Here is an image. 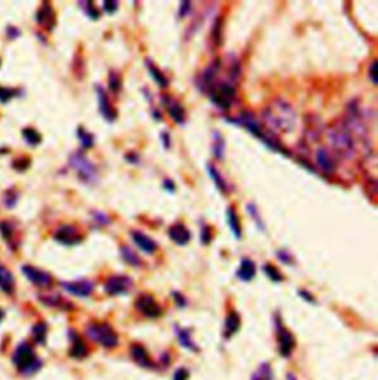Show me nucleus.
<instances>
[{"mask_svg": "<svg viewBox=\"0 0 378 380\" xmlns=\"http://www.w3.org/2000/svg\"><path fill=\"white\" fill-rule=\"evenodd\" d=\"M263 122L269 129V133H288L292 132L297 123V114L294 108L284 99L272 101L262 112Z\"/></svg>", "mask_w": 378, "mask_h": 380, "instance_id": "1", "label": "nucleus"}, {"mask_svg": "<svg viewBox=\"0 0 378 380\" xmlns=\"http://www.w3.org/2000/svg\"><path fill=\"white\" fill-rule=\"evenodd\" d=\"M328 141L334 153L344 160L355 159L356 154V141L353 139L352 133L346 127L344 122H335L332 126L328 129Z\"/></svg>", "mask_w": 378, "mask_h": 380, "instance_id": "2", "label": "nucleus"}, {"mask_svg": "<svg viewBox=\"0 0 378 380\" xmlns=\"http://www.w3.org/2000/svg\"><path fill=\"white\" fill-rule=\"evenodd\" d=\"M70 164L72 166V169L75 170L78 179L83 183L88 185H95L99 176H98V170L95 167V164L90 162L89 159L81 154V153H74L70 157Z\"/></svg>", "mask_w": 378, "mask_h": 380, "instance_id": "3", "label": "nucleus"}, {"mask_svg": "<svg viewBox=\"0 0 378 380\" xmlns=\"http://www.w3.org/2000/svg\"><path fill=\"white\" fill-rule=\"evenodd\" d=\"M210 99L220 109H229L234 104L235 86L231 83H219L213 85L210 89Z\"/></svg>", "mask_w": 378, "mask_h": 380, "instance_id": "4", "label": "nucleus"}, {"mask_svg": "<svg viewBox=\"0 0 378 380\" xmlns=\"http://www.w3.org/2000/svg\"><path fill=\"white\" fill-rule=\"evenodd\" d=\"M88 334L92 340H96L105 348H114L118 344V337L115 331L108 324H90L88 327Z\"/></svg>", "mask_w": 378, "mask_h": 380, "instance_id": "5", "label": "nucleus"}, {"mask_svg": "<svg viewBox=\"0 0 378 380\" xmlns=\"http://www.w3.org/2000/svg\"><path fill=\"white\" fill-rule=\"evenodd\" d=\"M14 362L17 364L19 370L22 371H30V368L36 364V355L31 346L27 344L19 345L14 354Z\"/></svg>", "mask_w": 378, "mask_h": 380, "instance_id": "6", "label": "nucleus"}, {"mask_svg": "<svg viewBox=\"0 0 378 380\" xmlns=\"http://www.w3.org/2000/svg\"><path fill=\"white\" fill-rule=\"evenodd\" d=\"M136 308L148 318H157L162 314L161 307L155 302V299L149 294H141L136 300Z\"/></svg>", "mask_w": 378, "mask_h": 380, "instance_id": "7", "label": "nucleus"}, {"mask_svg": "<svg viewBox=\"0 0 378 380\" xmlns=\"http://www.w3.org/2000/svg\"><path fill=\"white\" fill-rule=\"evenodd\" d=\"M133 281L126 275H112L105 281V291L111 296L123 294L127 290H130Z\"/></svg>", "mask_w": 378, "mask_h": 380, "instance_id": "8", "label": "nucleus"}, {"mask_svg": "<svg viewBox=\"0 0 378 380\" xmlns=\"http://www.w3.org/2000/svg\"><path fill=\"white\" fill-rule=\"evenodd\" d=\"M55 240L64 246H75L78 243H81V236L77 233V230L71 226V225H64L59 226L55 233Z\"/></svg>", "mask_w": 378, "mask_h": 380, "instance_id": "9", "label": "nucleus"}, {"mask_svg": "<svg viewBox=\"0 0 378 380\" xmlns=\"http://www.w3.org/2000/svg\"><path fill=\"white\" fill-rule=\"evenodd\" d=\"M96 93H98V101H99V111L102 114V117L108 122L112 123L117 119V111L114 108V105L111 104V101L108 99L107 92L102 89V86L96 85Z\"/></svg>", "mask_w": 378, "mask_h": 380, "instance_id": "10", "label": "nucleus"}, {"mask_svg": "<svg viewBox=\"0 0 378 380\" xmlns=\"http://www.w3.org/2000/svg\"><path fill=\"white\" fill-rule=\"evenodd\" d=\"M22 272L25 274V277L38 287H49L52 284V277L45 271H40L33 267H22Z\"/></svg>", "mask_w": 378, "mask_h": 380, "instance_id": "11", "label": "nucleus"}, {"mask_svg": "<svg viewBox=\"0 0 378 380\" xmlns=\"http://www.w3.org/2000/svg\"><path fill=\"white\" fill-rule=\"evenodd\" d=\"M316 163H318V167L321 169V172L325 173V175H334L335 172V160L331 157L329 151L321 146L318 148L316 151Z\"/></svg>", "mask_w": 378, "mask_h": 380, "instance_id": "12", "label": "nucleus"}, {"mask_svg": "<svg viewBox=\"0 0 378 380\" xmlns=\"http://www.w3.org/2000/svg\"><path fill=\"white\" fill-rule=\"evenodd\" d=\"M62 287L74 296L88 297L93 291V283L89 280H78V281H72V283H62Z\"/></svg>", "mask_w": 378, "mask_h": 380, "instance_id": "13", "label": "nucleus"}, {"mask_svg": "<svg viewBox=\"0 0 378 380\" xmlns=\"http://www.w3.org/2000/svg\"><path fill=\"white\" fill-rule=\"evenodd\" d=\"M130 236H132V240H133V243L146 254H152L155 253V250L158 249V244L151 238V237H148L144 233H141V231H132L130 233Z\"/></svg>", "mask_w": 378, "mask_h": 380, "instance_id": "14", "label": "nucleus"}, {"mask_svg": "<svg viewBox=\"0 0 378 380\" xmlns=\"http://www.w3.org/2000/svg\"><path fill=\"white\" fill-rule=\"evenodd\" d=\"M169 237L178 246H186L191 241V233L183 223H175L169 228Z\"/></svg>", "mask_w": 378, "mask_h": 380, "instance_id": "15", "label": "nucleus"}, {"mask_svg": "<svg viewBox=\"0 0 378 380\" xmlns=\"http://www.w3.org/2000/svg\"><path fill=\"white\" fill-rule=\"evenodd\" d=\"M162 104L167 105V112L173 119L175 123H178V125H183L185 123L186 114H185V109H183V107L180 104L175 102V101H170V99H162Z\"/></svg>", "mask_w": 378, "mask_h": 380, "instance_id": "16", "label": "nucleus"}, {"mask_svg": "<svg viewBox=\"0 0 378 380\" xmlns=\"http://www.w3.org/2000/svg\"><path fill=\"white\" fill-rule=\"evenodd\" d=\"M37 22L41 25H48V28H52L55 25V14L52 6L46 2L41 5V8L38 9L37 14Z\"/></svg>", "mask_w": 378, "mask_h": 380, "instance_id": "17", "label": "nucleus"}, {"mask_svg": "<svg viewBox=\"0 0 378 380\" xmlns=\"http://www.w3.org/2000/svg\"><path fill=\"white\" fill-rule=\"evenodd\" d=\"M254 275H256V265H254V262H253L251 259H248V257H244L241 260L239 270L236 271V277L239 280H242V281H251L253 278H254Z\"/></svg>", "mask_w": 378, "mask_h": 380, "instance_id": "18", "label": "nucleus"}, {"mask_svg": "<svg viewBox=\"0 0 378 380\" xmlns=\"http://www.w3.org/2000/svg\"><path fill=\"white\" fill-rule=\"evenodd\" d=\"M0 289L8 294L14 293L15 290V280H14L12 272L2 265H0Z\"/></svg>", "mask_w": 378, "mask_h": 380, "instance_id": "19", "label": "nucleus"}, {"mask_svg": "<svg viewBox=\"0 0 378 380\" xmlns=\"http://www.w3.org/2000/svg\"><path fill=\"white\" fill-rule=\"evenodd\" d=\"M146 68H148V71L151 74V77L154 79V82L160 86V88H167L169 86V80L165 79V74H162V71L152 62V61H149V59H146Z\"/></svg>", "mask_w": 378, "mask_h": 380, "instance_id": "20", "label": "nucleus"}, {"mask_svg": "<svg viewBox=\"0 0 378 380\" xmlns=\"http://www.w3.org/2000/svg\"><path fill=\"white\" fill-rule=\"evenodd\" d=\"M226 220L229 223V228L232 231V234L236 240H241L242 237V231H241V223H239V219H238V215L235 212L232 207H228L226 210Z\"/></svg>", "mask_w": 378, "mask_h": 380, "instance_id": "21", "label": "nucleus"}, {"mask_svg": "<svg viewBox=\"0 0 378 380\" xmlns=\"http://www.w3.org/2000/svg\"><path fill=\"white\" fill-rule=\"evenodd\" d=\"M279 344H281V354L282 355H289L291 349L294 348V339L288 331L282 327H279Z\"/></svg>", "mask_w": 378, "mask_h": 380, "instance_id": "22", "label": "nucleus"}, {"mask_svg": "<svg viewBox=\"0 0 378 380\" xmlns=\"http://www.w3.org/2000/svg\"><path fill=\"white\" fill-rule=\"evenodd\" d=\"M120 254H121L123 260L126 262L127 265H130V267H141L142 265L141 257L136 254V252L133 249H130L129 246H121L120 247Z\"/></svg>", "mask_w": 378, "mask_h": 380, "instance_id": "23", "label": "nucleus"}, {"mask_svg": "<svg viewBox=\"0 0 378 380\" xmlns=\"http://www.w3.org/2000/svg\"><path fill=\"white\" fill-rule=\"evenodd\" d=\"M132 357H133L135 361L138 362V364H141V365H145V367L151 365V360H149L146 351H145L142 346H139V345H133L132 346Z\"/></svg>", "mask_w": 378, "mask_h": 380, "instance_id": "24", "label": "nucleus"}, {"mask_svg": "<svg viewBox=\"0 0 378 380\" xmlns=\"http://www.w3.org/2000/svg\"><path fill=\"white\" fill-rule=\"evenodd\" d=\"M207 172H208L210 178H212L213 182H215V185L217 186V189H219L222 194H225V193H226V181L222 178V175L219 173V170H217L215 166L207 164Z\"/></svg>", "mask_w": 378, "mask_h": 380, "instance_id": "25", "label": "nucleus"}, {"mask_svg": "<svg viewBox=\"0 0 378 380\" xmlns=\"http://www.w3.org/2000/svg\"><path fill=\"white\" fill-rule=\"evenodd\" d=\"M213 153L216 156L217 160H223L225 156V139L219 132L213 133Z\"/></svg>", "mask_w": 378, "mask_h": 380, "instance_id": "26", "label": "nucleus"}, {"mask_svg": "<svg viewBox=\"0 0 378 380\" xmlns=\"http://www.w3.org/2000/svg\"><path fill=\"white\" fill-rule=\"evenodd\" d=\"M77 136H78V139H80V144L83 148H92L93 144H95V138H93V135L89 133L85 127H78L77 129Z\"/></svg>", "mask_w": 378, "mask_h": 380, "instance_id": "27", "label": "nucleus"}, {"mask_svg": "<svg viewBox=\"0 0 378 380\" xmlns=\"http://www.w3.org/2000/svg\"><path fill=\"white\" fill-rule=\"evenodd\" d=\"M22 136H24V139L28 142L30 145H33V146H36L41 142V136H40V133L34 130V129H31V127H27V129H24L22 130Z\"/></svg>", "mask_w": 378, "mask_h": 380, "instance_id": "28", "label": "nucleus"}, {"mask_svg": "<svg viewBox=\"0 0 378 380\" xmlns=\"http://www.w3.org/2000/svg\"><path fill=\"white\" fill-rule=\"evenodd\" d=\"M108 89L112 92V93H120V91H121V77H120V72H109Z\"/></svg>", "mask_w": 378, "mask_h": 380, "instance_id": "29", "label": "nucleus"}, {"mask_svg": "<svg viewBox=\"0 0 378 380\" xmlns=\"http://www.w3.org/2000/svg\"><path fill=\"white\" fill-rule=\"evenodd\" d=\"M226 334L228 336H231V334H234L235 331L239 328V317H238V314L236 312H232V314H229V317L226 318Z\"/></svg>", "mask_w": 378, "mask_h": 380, "instance_id": "30", "label": "nucleus"}, {"mask_svg": "<svg viewBox=\"0 0 378 380\" xmlns=\"http://www.w3.org/2000/svg\"><path fill=\"white\" fill-rule=\"evenodd\" d=\"M176 333H178V337H179L180 344L183 345L185 348L192 349V351H197V346L192 344V340H191V337H189V331H188V330H182V328H178V327H176Z\"/></svg>", "mask_w": 378, "mask_h": 380, "instance_id": "31", "label": "nucleus"}, {"mask_svg": "<svg viewBox=\"0 0 378 380\" xmlns=\"http://www.w3.org/2000/svg\"><path fill=\"white\" fill-rule=\"evenodd\" d=\"M245 209H247V212H248V215H251L253 220L257 223V226H259V230H262V231H265V223L262 222V217L259 215V210H257V206L254 204V203H247V206H245Z\"/></svg>", "mask_w": 378, "mask_h": 380, "instance_id": "32", "label": "nucleus"}, {"mask_svg": "<svg viewBox=\"0 0 378 380\" xmlns=\"http://www.w3.org/2000/svg\"><path fill=\"white\" fill-rule=\"evenodd\" d=\"M86 354H88V348H86V345L83 344L78 337H75L74 345H72L71 355L72 357H75V358H83V357H86Z\"/></svg>", "mask_w": 378, "mask_h": 380, "instance_id": "33", "label": "nucleus"}, {"mask_svg": "<svg viewBox=\"0 0 378 380\" xmlns=\"http://www.w3.org/2000/svg\"><path fill=\"white\" fill-rule=\"evenodd\" d=\"M80 6H81L83 12H85L90 19H99V12H98V9L93 6V2H80Z\"/></svg>", "mask_w": 378, "mask_h": 380, "instance_id": "34", "label": "nucleus"}, {"mask_svg": "<svg viewBox=\"0 0 378 380\" xmlns=\"http://www.w3.org/2000/svg\"><path fill=\"white\" fill-rule=\"evenodd\" d=\"M33 336L37 340V344H45L46 339V326L43 323H38L33 327Z\"/></svg>", "mask_w": 378, "mask_h": 380, "instance_id": "35", "label": "nucleus"}, {"mask_svg": "<svg viewBox=\"0 0 378 380\" xmlns=\"http://www.w3.org/2000/svg\"><path fill=\"white\" fill-rule=\"evenodd\" d=\"M212 39H213V42L216 43L217 46L222 45V18H220V17L216 19V22H215V25H213Z\"/></svg>", "mask_w": 378, "mask_h": 380, "instance_id": "36", "label": "nucleus"}, {"mask_svg": "<svg viewBox=\"0 0 378 380\" xmlns=\"http://www.w3.org/2000/svg\"><path fill=\"white\" fill-rule=\"evenodd\" d=\"M265 272H266V275L269 277L272 281H275V283H279V281H282V275H281V272L278 271L275 267H272V265H265Z\"/></svg>", "mask_w": 378, "mask_h": 380, "instance_id": "37", "label": "nucleus"}, {"mask_svg": "<svg viewBox=\"0 0 378 380\" xmlns=\"http://www.w3.org/2000/svg\"><path fill=\"white\" fill-rule=\"evenodd\" d=\"M199 238H201V243H202L204 246H207V244H210V243H212V240H213V234H212V228H210L208 225H202Z\"/></svg>", "mask_w": 378, "mask_h": 380, "instance_id": "38", "label": "nucleus"}, {"mask_svg": "<svg viewBox=\"0 0 378 380\" xmlns=\"http://www.w3.org/2000/svg\"><path fill=\"white\" fill-rule=\"evenodd\" d=\"M92 215H93V219H95L96 222H99V225H102V226H105V225H109V223H111V219H109L108 215H107V213H104V212L95 210V212H92Z\"/></svg>", "mask_w": 378, "mask_h": 380, "instance_id": "39", "label": "nucleus"}, {"mask_svg": "<svg viewBox=\"0 0 378 380\" xmlns=\"http://www.w3.org/2000/svg\"><path fill=\"white\" fill-rule=\"evenodd\" d=\"M18 92L15 89H6V88H0V102H8L11 98H14Z\"/></svg>", "mask_w": 378, "mask_h": 380, "instance_id": "40", "label": "nucleus"}, {"mask_svg": "<svg viewBox=\"0 0 378 380\" xmlns=\"http://www.w3.org/2000/svg\"><path fill=\"white\" fill-rule=\"evenodd\" d=\"M270 377H272V373H270L269 367L266 364H263L262 368L259 370V376H254L253 380H270Z\"/></svg>", "mask_w": 378, "mask_h": 380, "instance_id": "41", "label": "nucleus"}, {"mask_svg": "<svg viewBox=\"0 0 378 380\" xmlns=\"http://www.w3.org/2000/svg\"><path fill=\"white\" fill-rule=\"evenodd\" d=\"M276 256L281 262L287 263V265H292V256L289 254L288 250H278L276 252Z\"/></svg>", "mask_w": 378, "mask_h": 380, "instance_id": "42", "label": "nucleus"}, {"mask_svg": "<svg viewBox=\"0 0 378 380\" xmlns=\"http://www.w3.org/2000/svg\"><path fill=\"white\" fill-rule=\"evenodd\" d=\"M118 9V2H114V0H107V2H104V11L109 14V15H112L115 11Z\"/></svg>", "mask_w": 378, "mask_h": 380, "instance_id": "43", "label": "nucleus"}, {"mask_svg": "<svg viewBox=\"0 0 378 380\" xmlns=\"http://www.w3.org/2000/svg\"><path fill=\"white\" fill-rule=\"evenodd\" d=\"M189 11H191V2H182L179 8V18H185L186 15H189Z\"/></svg>", "mask_w": 378, "mask_h": 380, "instance_id": "44", "label": "nucleus"}, {"mask_svg": "<svg viewBox=\"0 0 378 380\" xmlns=\"http://www.w3.org/2000/svg\"><path fill=\"white\" fill-rule=\"evenodd\" d=\"M369 79H371V82L374 83V85H377L378 80H377V61H372V64H371V67H369Z\"/></svg>", "mask_w": 378, "mask_h": 380, "instance_id": "45", "label": "nucleus"}, {"mask_svg": "<svg viewBox=\"0 0 378 380\" xmlns=\"http://www.w3.org/2000/svg\"><path fill=\"white\" fill-rule=\"evenodd\" d=\"M162 186H164V189L169 191V193H175V189H176V186H175V183H173L172 179H164Z\"/></svg>", "mask_w": 378, "mask_h": 380, "instance_id": "46", "label": "nucleus"}, {"mask_svg": "<svg viewBox=\"0 0 378 380\" xmlns=\"http://www.w3.org/2000/svg\"><path fill=\"white\" fill-rule=\"evenodd\" d=\"M126 162H129V163H133V164H138L139 163V156H138L136 153H127Z\"/></svg>", "mask_w": 378, "mask_h": 380, "instance_id": "47", "label": "nucleus"}, {"mask_svg": "<svg viewBox=\"0 0 378 380\" xmlns=\"http://www.w3.org/2000/svg\"><path fill=\"white\" fill-rule=\"evenodd\" d=\"M161 139L162 144H164V148H170V133L169 132H162L161 133Z\"/></svg>", "mask_w": 378, "mask_h": 380, "instance_id": "48", "label": "nucleus"}, {"mask_svg": "<svg viewBox=\"0 0 378 380\" xmlns=\"http://www.w3.org/2000/svg\"><path fill=\"white\" fill-rule=\"evenodd\" d=\"M173 296H175V300H176V303L179 305V307H185L186 305V300H185V297L180 294V293H173Z\"/></svg>", "mask_w": 378, "mask_h": 380, "instance_id": "49", "label": "nucleus"}, {"mask_svg": "<svg viewBox=\"0 0 378 380\" xmlns=\"http://www.w3.org/2000/svg\"><path fill=\"white\" fill-rule=\"evenodd\" d=\"M186 377H188L186 371H185V370H179V371L176 373V379L175 380H186Z\"/></svg>", "mask_w": 378, "mask_h": 380, "instance_id": "50", "label": "nucleus"}, {"mask_svg": "<svg viewBox=\"0 0 378 380\" xmlns=\"http://www.w3.org/2000/svg\"><path fill=\"white\" fill-rule=\"evenodd\" d=\"M300 296H303V297H305L306 300H309V302H312V303L315 302V300H313V297H312V296H310L309 293H306V291H300Z\"/></svg>", "mask_w": 378, "mask_h": 380, "instance_id": "51", "label": "nucleus"}, {"mask_svg": "<svg viewBox=\"0 0 378 380\" xmlns=\"http://www.w3.org/2000/svg\"><path fill=\"white\" fill-rule=\"evenodd\" d=\"M3 315H5V314H3V311H2V309H0V321H2V320H3Z\"/></svg>", "mask_w": 378, "mask_h": 380, "instance_id": "52", "label": "nucleus"}]
</instances>
